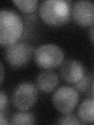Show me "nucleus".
I'll return each instance as SVG.
<instances>
[{
    "instance_id": "5",
    "label": "nucleus",
    "mask_w": 94,
    "mask_h": 125,
    "mask_svg": "<svg viewBox=\"0 0 94 125\" xmlns=\"http://www.w3.org/2000/svg\"><path fill=\"white\" fill-rule=\"evenodd\" d=\"M35 53L33 47L25 42H16L7 46L4 52V57L11 66L15 68L26 65Z\"/></svg>"
},
{
    "instance_id": "6",
    "label": "nucleus",
    "mask_w": 94,
    "mask_h": 125,
    "mask_svg": "<svg viewBox=\"0 0 94 125\" xmlns=\"http://www.w3.org/2000/svg\"><path fill=\"white\" fill-rule=\"evenodd\" d=\"M78 100L79 95L78 91L70 86H62L59 88L54 92L52 98L54 107L63 114L72 112Z\"/></svg>"
},
{
    "instance_id": "8",
    "label": "nucleus",
    "mask_w": 94,
    "mask_h": 125,
    "mask_svg": "<svg viewBox=\"0 0 94 125\" xmlns=\"http://www.w3.org/2000/svg\"><path fill=\"white\" fill-rule=\"evenodd\" d=\"M61 77L69 84L79 81L85 75V70L82 62L75 60H68L63 62L60 69Z\"/></svg>"
},
{
    "instance_id": "13",
    "label": "nucleus",
    "mask_w": 94,
    "mask_h": 125,
    "mask_svg": "<svg viewBox=\"0 0 94 125\" xmlns=\"http://www.w3.org/2000/svg\"><path fill=\"white\" fill-rule=\"evenodd\" d=\"M90 82H91L90 77L89 75H85L79 81L72 84V87L75 90H77L78 92H85L89 89L90 86Z\"/></svg>"
},
{
    "instance_id": "7",
    "label": "nucleus",
    "mask_w": 94,
    "mask_h": 125,
    "mask_svg": "<svg viewBox=\"0 0 94 125\" xmlns=\"http://www.w3.org/2000/svg\"><path fill=\"white\" fill-rule=\"evenodd\" d=\"M71 15L76 23L82 27L94 25V2L80 0L74 4Z\"/></svg>"
},
{
    "instance_id": "18",
    "label": "nucleus",
    "mask_w": 94,
    "mask_h": 125,
    "mask_svg": "<svg viewBox=\"0 0 94 125\" xmlns=\"http://www.w3.org/2000/svg\"><path fill=\"white\" fill-rule=\"evenodd\" d=\"M0 65H1V84H2L4 75H5L4 73H4V66H3L2 62H1V63H0Z\"/></svg>"
},
{
    "instance_id": "9",
    "label": "nucleus",
    "mask_w": 94,
    "mask_h": 125,
    "mask_svg": "<svg viewBox=\"0 0 94 125\" xmlns=\"http://www.w3.org/2000/svg\"><path fill=\"white\" fill-rule=\"evenodd\" d=\"M58 84V76L50 70L40 73L36 78V87L44 92H50Z\"/></svg>"
},
{
    "instance_id": "12",
    "label": "nucleus",
    "mask_w": 94,
    "mask_h": 125,
    "mask_svg": "<svg viewBox=\"0 0 94 125\" xmlns=\"http://www.w3.org/2000/svg\"><path fill=\"white\" fill-rule=\"evenodd\" d=\"M13 3L23 13H31L37 9L38 1V0H13Z\"/></svg>"
},
{
    "instance_id": "10",
    "label": "nucleus",
    "mask_w": 94,
    "mask_h": 125,
    "mask_svg": "<svg viewBox=\"0 0 94 125\" xmlns=\"http://www.w3.org/2000/svg\"><path fill=\"white\" fill-rule=\"evenodd\" d=\"M78 114L82 123H94V99H87L82 102Z\"/></svg>"
},
{
    "instance_id": "1",
    "label": "nucleus",
    "mask_w": 94,
    "mask_h": 125,
    "mask_svg": "<svg viewBox=\"0 0 94 125\" xmlns=\"http://www.w3.org/2000/svg\"><path fill=\"white\" fill-rule=\"evenodd\" d=\"M24 32L23 19L18 13L12 10L0 12V44L9 46L17 42Z\"/></svg>"
},
{
    "instance_id": "15",
    "label": "nucleus",
    "mask_w": 94,
    "mask_h": 125,
    "mask_svg": "<svg viewBox=\"0 0 94 125\" xmlns=\"http://www.w3.org/2000/svg\"><path fill=\"white\" fill-rule=\"evenodd\" d=\"M8 106V98L6 93L1 91L0 93V112H3Z\"/></svg>"
},
{
    "instance_id": "11",
    "label": "nucleus",
    "mask_w": 94,
    "mask_h": 125,
    "mask_svg": "<svg viewBox=\"0 0 94 125\" xmlns=\"http://www.w3.org/2000/svg\"><path fill=\"white\" fill-rule=\"evenodd\" d=\"M35 123V116L31 113L18 112L12 116L10 124H34Z\"/></svg>"
},
{
    "instance_id": "4",
    "label": "nucleus",
    "mask_w": 94,
    "mask_h": 125,
    "mask_svg": "<svg viewBox=\"0 0 94 125\" xmlns=\"http://www.w3.org/2000/svg\"><path fill=\"white\" fill-rule=\"evenodd\" d=\"M38 99L37 87L29 82L20 84L12 95V102L14 106L21 111H26L35 105Z\"/></svg>"
},
{
    "instance_id": "19",
    "label": "nucleus",
    "mask_w": 94,
    "mask_h": 125,
    "mask_svg": "<svg viewBox=\"0 0 94 125\" xmlns=\"http://www.w3.org/2000/svg\"><path fill=\"white\" fill-rule=\"evenodd\" d=\"M93 95H94V81H93Z\"/></svg>"
},
{
    "instance_id": "17",
    "label": "nucleus",
    "mask_w": 94,
    "mask_h": 125,
    "mask_svg": "<svg viewBox=\"0 0 94 125\" xmlns=\"http://www.w3.org/2000/svg\"><path fill=\"white\" fill-rule=\"evenodd\" d=\"M89 36L90 40H91L92 42L94 44V25H93V26L91 27V28L89 29Z\"/></svg>"
},
{
    "instance_id": "2",
    "label": "nucleus",
    "mask_w": 94,
    "mask_h": 125,
    "mask_svg": "<svg viewBox=\"0 0 94 125\" xmlns=\"http://www.w3.org/2000/svg\"><path fill=\"white\" fill-rule=\"evenodd\" d=\"M71 14L70 2L65 0H46L39 6V15L46 23L60 27L68 22Z\"/></svg>"
},
{
    "instance_id": "3",
    "label": "nucleus",
    "mask_w": 94,
    "mask_h": 125,
    "mask_svg": "<svg viewBox=\"0 0 94 125\" xmlns=\"http://www.w3.org/2000/svg\"><path fill=\"white\" fill-rule=\"evenodd\" d=\"M64 54L59 46L54 44H44L35 49V63L43 69H53L61 65Z\"/></svg>"
},
{
    "instance_id": "14",
    "label": "nucleus",
    "mask_w": 94,
    "mask_h": 125,
    "mask_svg": "<svg viewBox=\"0 0 94 125\" xmlns=\"http://www.w3.org/2000/svg\"><path fill=\"white\" fill-rule=\"evenodd\" d=\"M57 124H63V125H64V124L70 125V124H82V122L81 120H78L74 115L70 114L69 113H64L62 116H60Z\"/></svg>"
},
{
    "instance_id": "16",
    "label": "nucleus",
    "mask_w": 94,
    "mask_h": 125,
    "mask_svg": "<svg viewBox=\"0 0 94 125\" xmlns=\"http://www.w3.org/2000/svg\"><path fill=\"white\" fill-rule=\"evenodd\" d=\"M0 124H1L2 125H6V124H9L7 122L6 117L5 115H4L3 112H0Z\"/></svg>"
}]
</instances>
